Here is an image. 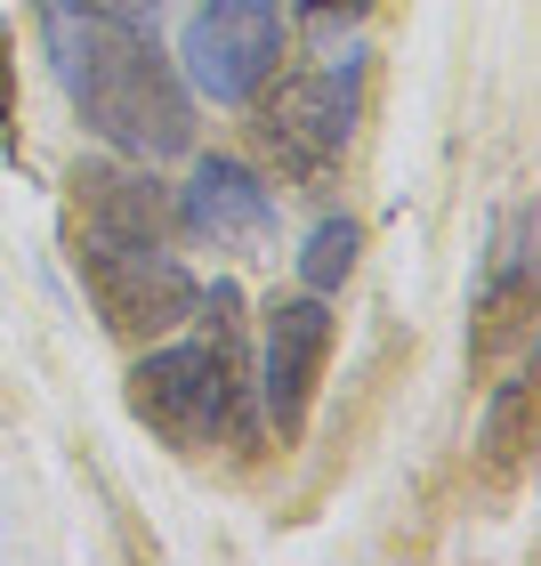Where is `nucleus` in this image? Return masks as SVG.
<instances>
[{
    "mask_svg": "<svg viewBox=\"0 0 541 566\" xmlns=\"http://www.w3.org/2000/svg\"><path fill=\"white\" fill-rule=\"evenodd\" d=\"M0 49H9V33H0ZM0 138H9V57H0Z\"/></svg>",
    "mask_w": 541,
    "mask_h": 566,
    "instance_id": "obj_12",
    "label": "nucleus"
},
{
    "mask_svg": "<svg viewBox=\"0 0 541 566\" xmlns=\"http://www.w3.org/2000/svg\"><path fill=\"white\" fill-rule=\"evenodd\" d=\"M283 41H291L283 0H202L187 17V33H178V73L211 106H251L275 82Z\"/></svg>",
    "mask_w": 541,
    "mask_h": 566,
    "instance_id": "obj_4",
    "label": "nucleus"
},
{
    "mask_svg": "<svg viewBox=\"0 0 541 566\" xmlns=\"http://www.w3.org/2000/svg\"><path fill=\"white\" fill-rule=\"evenodd\" d=\"M73 275L114 340H162L187 316H202V283L170 260V243L146 235H82L73 227Z\"/></svg>",
    "mask_w": 541,
    "mask_h": 566,
    "instance_id": "obj_3",
    "label": "nucleus"
},
{
    "mask_svg": "<svg viewBox=\"0 0 541 566\" xmlns=\"http://www.w3.org/2000/svg\"><path fill=\"white\" fill-rule=\"evenodd\" d=\"M130 413L170 453H211L243 437V380L226 340H170L130 365Z\"/></svg>",
    "mask_w": 541,
    "mask_h": 566,
    "instance_id": "obj_2",
    "label": "nucleus"
},
{
    "mask_svg": "<svg viewBox=\"0 0 541 566\" xmlns=\"http://www.w3.org/2000/svg\"><path fill=\"white\" fill-rule=\"evenodd\" d=\"M49 57H57V82L97 146L130 154V163H170L194 146V90L178 57L153 41V24L49 9Z\"/></svg>",
    "mask_w": 541,
    "mask_h": 566,
    "instance_id": "obj_1",
    "label": "nucleus"
},
{
    "mask_svg": "<svg viewBox=\"0 0 541 566\" xmlns=\"http://www.w3.org/2000/svg\"><path fill=\"white\" fill-rule=\"evenodd\" d=\"M49 9H65V17H106V24H153V17H162V0H49Z\"/></svg>",
    "mask_w": 541,
    "mask_h": 566,
    "instance_id": "obj_11",
    "label": "nucleus"
},
{
    "mask_svg": "<svg viewBox=\"0 0 541 566\" xmlns=\"http://www.w3.org/2000/svg\"><path fill=\"white\" fill-rule=\"evenodd\" d=\"M307 9H316V17H331V9H364V0H307Z\"/></svg>",
    "mask_w": 541,
    "mask_h": 566,
    "instance_id": "obj_13",
    "label": "nucleus"
},
{
    "mask_svg": "<svg viewBox=\"0 0 541 566\" xmlns=\"http://www.w3.org/2000/svg\"><path fill=\"white\" fill-rule=\"evenodd\" d=\"M356 114H364V57L291 73L275 97L259 90V138L275 146V163L299 170V178H316V170L340 163L348 138H356Z\"/></svg>",
    "mask_w": 541,
    "mask_h": 566,
    "instance_id": "obj_5",
    "label": "nucleus"
},
{
    "mask_svg": "<svg viewBox=\"0 0 541 566\" xmlns=\"http://www.w3.org/2000/svg\"><path fill=\"white\" fill-rule=\"evenodd\" d=\"M323 356H331V307H323V292L275 300L267 307V332H259V397H267L275 446H291V437L307 429V413H316Z\"/></svg>",
    "mask_w": 541,
    "mask_h": 566,
    "instance_id": "obj_6",
    "label": "nucleus"
},
{
    "mask_svg": "<svg viewBox=\"0 0 541 566\" xmlns=\"http://www.w3.org/2000/svg\"><path fill=\"white\" fill-rule=\"evenodd\" d=\"M73 219L82 235H146V243H170L178 235V211H170V187L153 178V163H73Z\"/></svg>",
    "mask_w": 541,
    "mask_h": 566,
    "instance_id": "obj_8",
    "label": "nucleus"
},
{
    "mask_svg": "<svg viewBox=\"0 0 541 566\" xmlns=\"http://www.w3.org/2000/svg\"><path fill=\"white\" fill-rule=\"evenodd\" d=\"M170 211H178V235H194L211 251H251L275 235V187L235 154H202L187 170V187L170 195Z\"/></svg>",
    "mask_w": 541,
    "mask_h": 566,
    "instance_id": "obj_7",
    "label": "nucleus"
},
{
    "mask_svg": "<svg viewBox=\"0 0 541 566\" xmlns=\"http://www.w3.org/2000/svg\"><path fill=\"white\" fill-rule=\"evenodd\" d=\"M526 413H533V373H518V380H509V389H501V405H494V421H485V446H494V461H501V470H509V461H526Z\"/></svg>",
    "mask_w": 541,
    "mask_h": 566,
    "instance_id": "obj_10",
    "label": "nucleus"
},
{
    "mask_svg": "<svg viewBox=\"0 0 541 566\" xmlns=\"http://www.w3.org/2000/svg\"><path fill=\"white\" fill-rule=\"evenodd\" d=\"M356 251H364V227L356 219H316L307 227V251H299V283L307 292H340L356 275Z\"/></svg>",
    "mask_w": 541,
    "mask_h": 566,
    "instance_id": "obj_9",
    "label": "nucleus"
}]
</instances>
